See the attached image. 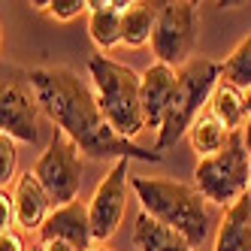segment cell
<instances>
[{
  "mask_svg": "<svg viewBox=\"0 0 251 251\" xmlns=\"http://www.w3.org/2000/svg\"><path fill=\"white\" fill-rule=\"evenodd\" d=\"M46 251H76V248H70L67 242H43Z\"/></svg>",
  "mask_w": 251,
  "mask_h": 251,
  "instance_id": "cb8c5ba5",
  "label": "cell"
},
{
  "mask_svg": "<svg viewBox=\"0 0 251 251\" xmlns=\"http://www.w3.org/2000/svg\"><path fill=\"white\" fill-rule=\"evenodd\" d=\"M15 224H19V218H15V197L9 191H3L0 194V230L12 233Z\"/></svg>",
  "mask_w": 251,
  "mask_h": 251,
  "instance_id": "7402d4cb",
  "label": "cell"
},
{
  "mask_svg": "<svg viewBox=\"0 0 251 251\" xmlns=\"http://www.w3.org/2000/svg\"><path fill=\"white\" fill-rule=\"evenodd\" d=\"M79 146L67 133L55 130V136L49 139L46 151L33 164V176L43 182V188L51 197V206L61 209L76 203L79 188H82V157Z\"/></svg>",
  "mask_w": 251,
  "mask_h": 251,
  "instance_id": "52a82bcc",
  "label": "cell"
},
{
  "mask_svg": "<svg viewBox=\"0 0 251 251\" xmlns=\"http://www.w3.org/2000/svg\"><path fill=\"white\" fill-rule=\"evenodd\" d=\"M88 33L100 49H115L121 46V22L124 12H118L115 0H88Z\"/></svg>",
  "mask_w": 251,
  "mask_h": 251,
  "instance_id": "9a60e30c",
  "label": "cell"
},
{
  "mask_svg": "<svg viewBox=\"0 0 251 251\" xmlns=\"http://www.w3.org/2000/svg\"><path fill=\"white\" fill-rule=\"evenodd\" d=\"M197 188L209 203L230 209L239 197L248 194V182H251V154L245 149L242 130L230 133V142L212 157H203L197 164Z\"/></svg>",
  "mask_w": 251,
  "mask_h": 251,
  "instance_id": "5b68a950",
  "label": "cell"
},
{
  "mask_svg": "<svg viewBox=\"0 0 251 251\" xmlns=\"http://www.w3.org/2000/svg\"><path fill=\"white\" fill-rule=\"evenodd\" d=\"M97 251H109V248H97Z\"/></svg>",
  "mask_w": 251,
  "mask_h": 251,
  "instance_id": "4316f807",
  "label": "cell"
},
{
  "mask_svg": "<svg viewBox=\"0 0 251 251\" xmlns=\"http://www.w3.org/2000/svg\"><path fill=\"white\" fill-rule=\"evenodd\" d=\"M130 188L136 191V200L142 206V212L151 215L154 221L173 227L176 233L200 248L209 239V209H206V197L200 194L197 185H185V182H173V178H146V176H133Z\"/></svg>",
  "mask_w": 251,
  "mask_h": 251,
  "instance_id": "7a4b0ae2",
  "label": "cell"
},
{
  "mask_svg": "<svg viewBox=\"0 0 251 251\" xmlns=\"http://www.w3.org/2000/svg\"><path fill=\"white\" fill-rule=\"evenodd\" d=\"M0 251H27V248H25V239L12 230V233H0Z\"/></svg>",
  "mask_w": 251,
  "mask_h": 251,
  "instance_id": "603a6c76",
  "label": "cell"
},
{
  "mask_svg": "<svg viewBox=\"0 0 251 251\" xmlns=\"http://www.w3.org/2000/svg\"><path fill=\"white\" fill-rule=\"evenodd\" d=\"M248 194H251V182H248Z\"/></svg>",
  "mask_w": 251,
  "mask_h": 251,
  "instance_id": "83f0119b",
  "label": "cell"
},
{
  "mask_svg": "<svg viewBox=\"0 0 251 251\" xmlns=\"http://www.w3.org/2000/svg\"><path fill=\"white\" fill-rule=\"evenodd\" d=\"M221 76H224V82L236 85L239 91H248L251 88V33L230 51V58L221 64Z\"/></svg>",
  "mask_w": 251,
  "mask_h": 251,
  "instance_id": "d6986e66",
  "label": "cell"
},
{
  "mask_svg": "<svg viewBox=\"0 0 251 251\" xmlns=\"http://www.w3.org/2000/svg\"><path fill=\"white\" fill-rule=\"evenodd\" d=\"M212 251H251V194L224 209Z\"/></svg>",
  "mask_w": 251,
  "mask_h": 251,
  "instance_id": "4fadbf2b",
  "label": "cell"
},
{
  "mask_svg": "<svg viewBox=\"0 0 251 251\" xmlns=\"http://www.w3.org/2000/svg\"><path fill=\"white\" fill-rule=\"evenodd\" d=\"M88 73L100 112L115 127L118 136L130 139L146 127V112H142V76L127 64H118L109 55H91L88 58Z\"/></svg>",
  "mask_w": 251,
  "mask_h": 251,
  "instance_id": "3957f363",
  "label": "cell"
},
{
  "mask_svg": "<svg viewBox=\"0 0 251 251\" xmlns=\"http://www.w3.org/2000/svg\"><path fill=\"white\" fill-rule=\"evenodd\" d=\"M27 79H30V88H33V97H37L40 109L91 160L112 157V160H149V164H160L164 160L160 151L142 149L136 142L118 136L115 127L100 112L94 91L73 70L43 67V70H30Z\"/></svg>",
  "mask_w": 251,
  "mask_h": 251,
  "instance_id": "6da1fadb",
  "label": "cell"
},
{
  "mask_svg": "<svg viewBox=\"0 0 251 251\" xmlns=\"http://www.w3.org/2000/svg\"><path fill=\"white\" fill-rule=\"evenodd\" d=\"M157 15H160V3H133L124 12V22H121V46L139 49V46L151 43Z\"/></svg>",
  "mask_w": 251,
  "mask_h": 251,
  "instance_id": "e0dca14e",
  "label": "cell"
},
{
  "mask_svg": "<svg viewBox=\"0 0 251 251\" xmlns=\"http://www.w3.org/2000/svg\"><path fill=\"white\" fill-rule=\"evenodd\" d=\"M40 103L30 97L22 85H3L0 94V136H9L15 142H37L40 130Z\"/></svg>",
  "mask_w": 251,
  "mask_h": 251,
  "instance_id": "9c48e42d",
  "label": "cell"
},
{
  "mask_svg": "<svg viewBox=\"0 0 251 251\" xmlns=\"http://www.w3.org/2000/svg\"><path fill=\"white\" fill-rule=\"evenodd\" d=\"M127 160H115V167L103 176V182L97 185L94 197L88 200V212H91V230L94 239L106 242L112 239L121 221L124 209H127Z\"/></svg>",
  "mask_w": 251,
  "mask_h": 251,
  "instance_id": "ba28073f",
  "label": "cell"
},
{
  "mask_svg": "<svg viewBox=\"0 0 251 251\" xmlns=\"http://www.w3.org/2000/svg\"><path fill=\"white\" fill-rule=\"evenodd\" d=\"M43 242H67L76 251H88L94 242V230H91V212H88V203L76 200L70 206L55 209L46 218L43 230H40Z\"/></svg>",
  "mask_w": 251,
  "mask_h": 251,
  "instance_id": "30bf717a",
  "label": "cell"
},
{
  "mask_svg": "<svg viewBox=\"0 0 251 251\" xmlns=\"http://www.w3.org/2000/svg\"><path fill=\"white\" fill-rule=\"evenodd\" d=\"M51 19H58V22H70V19H76V15L88 12V0H51V3H40Z\"/></svg>",
  "mask_w": 251,
  "mask_h": 251,
  "instance_id": "44dd1931",
  "label": "cell"
},
{
  "mask_svg": "<svg viewBox=\"0 0 251 251\" xmlns=\"http://www.w3.org/2000/svg\"><path fill=\"white\" fill-rule=\"evenodd\" d=\"M242 139H245V149H248V154H251V115H248L245 127H242Z\"/></svg>",
  "mask_w": 251,
  "mask_h": 251,
  "instance_id": "d4e9b609",
  "label": "cell"
},
{
  "mask_svg": "<svg viewBox=\"0 0 251 251\" xmlns=\"http://www.w3.org/2000/svg\"><path fill=\"white\" fill-rule=\"evenodd\" d=\"M188 139H191V149L200 154V160H203V157L218 154L227 146V142H230V130L212 112H203L200 118L194 121V127L188 130Z\"/></svg>",
  "mask_w": 251,
  "mask_h": 251,
  "instance_id": "ac0fdd59",
  "label": "cell"
},
{
  "mask_svg": "<svg viewBox=\"0 0 251 251\" xmlns=\"http://www.w3.org/2000/svg\"><path fill=\"white\" fill-rule=\"evenodd\" d=\"M221 85V64H215L209 58H194L188 67L178 70V88L173 106L157 130V142L154 151L164 154L167 149H173L182 136H188V130L194 127V121L203 115V109L212 103L215 88Z\"/></svg>",
  "mask_w": 251,
  "mask_h": 251,
  "instance_id": "277c9868",
  "label": "cell"
},
{
  "mask_svg": "<svg viewBox=\"0 0 251 251\" xmlns=\"http://www.w3.org/2000/svg\"><path fill=\"white\" fill-rule=\"evenodd\" d=\"M133 245L139 251H197L182 233H176L173 227L154 221L146 212H139L136 221H133Z\"/></svg>",
  "mask_w": 251,
  "mask_h": 251,
  "instance_id": "5bb4252c",
  "label": "cell"
},
{
  "mask_svg": "<svg viewBox=\"0 0 251 251\" xmlns=\"http://www.w3.org/2000/svg\"><path fill=\"white\" fill-rule=\"evenodd\" d=\"M15 218H19V224L25 230H43L46 218H49V209H51V197L49 191L43 188V182L37 176H33V170L22 173L19 182H15Z\"/></svg>",
  "mask_w": 251,
  "mask_h": 251,
  "instance_id": "7c38bea8",
  "label": "cell"
},
{
  "mask_svg": "<svg viewBox=\"0 0 251 251\" xmlns=\"http://www.w3.org/2000/svg\"><path fill=\"white\" fill-rule=\"evenodd\" d=\"M30 251H46V245H33V248H30Z\"/></svg>",
  "mask_w": 251,
  "mask_h": 251,
  "instance_id": "484cf974",
  "label": "cell"
},
{
  "mask_svg": "<svg viewBox=\"0 0 251 251\" xmlns=\"http://www.w3.org/2000/svg\"><path fill=\"white\" fill-rule=\"evenodd\" d=\"M176 88H178V70L170 64L154 61L142 73V112H146V127L160 130V124H164L170 106H173Z\"/></svg>",
  "mask_w": 251,
  "mask_h": 251,
  "instance_id": "8fae6325",
  "label": "cell"
},
{
  "mask_svg": "<svg viewBox=\"0 0 251 251\" xmlns=\"http://www.w3.org/2000/svg\"><path fill=\"white\" fill-rule=\"evenodd\" d=\"M209 106H212V115L218 118L230 133L242 130L245 121H248V115H251V106H248L245 94L239 91L236 85H230V82H224V79H221L218 88H215V94H212V103H209Z\"/></svg>",
  "mask_w": 251,
  "mask_h": 251,
  "instance_id": "2e32d148",
  "label": "cell"
},
{
  "mask_svg": "<svg viewBox=\"0 0 251 251\" xmlns=\"http://www.w3.org/2000/svg\"><path fill=\"white\" fill-rule=\"evenodd\" d=\"M15 167H19V149H15V139L0 136V185H6L15 178Z\"/></svg>",
  "mask_w": 251,
  "mask_h": 251,
  "instance_id": "ffe728a7",
  "label": "cell"
},
{
  "mask_svg": "<svg viewBox=\"0 0 251 251\" xmlns=\"http://www.w3.org/2000/svg\"><path fill=\"white\" fill-rule=\"evenodd\" d=\"M197 30H200V6L191 0H167L160 3L157 27L151 37L154 58L160 64H170L182 70L194 61Z\"/></svg>",
  "mask_w": 251,
  "mask_h": 251,
  "instance_id": "8992f818",
  "label": "cell"
}]
</instances>
